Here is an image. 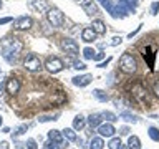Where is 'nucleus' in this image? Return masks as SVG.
<instances>
[{
    "mask_svg": "<svg viewBox=\"0 0 159 149\" xmlns=\"http://www.w3.org/2000/svg\"><path fill=\"white\" fill-rule=\"evenodd\" d=\"M22 50H23L22 40H18V38H5L3 40V52H5L3 55H5V58H7L10 63L15 61V60L12 58V55H13V56H17Z\"/></svg>",
    "mask_w": 159,
    "mask_h": 149,
    "instance_id": "nucleus-1",
    "label": "nucleus"
},
{
    "mask_svg": "<svg viewBox=\"0 0 159 149\" xmlns=\"http://www.w3.org/2000/svg\"><path fill=\"white\" fill-rule=\"evenodd\" d=\"M119 70H121L123 73H126V74H133L134 71H136L138 63H136V60H134L133 55L124 53L123 56L119 58Z\"/></svg>",
    "mask_w": 159,
    "mask_h": 149,
    "instance_id": "nucleus-2",
    "label": "nucleus"
},
{
    "mask_svg": "<svg viewBox=\"0 0 159 149\" xmlns=\"http://www.w3.org/2000/svg\"><path fill=\"white\" fill-rule=\"evenodd\" d=\"M47 20L52 27H61L65 22V15L60 8H48L47 10Z\"/></svg>",
    "mask_w": 159,
    "mask_h": 149,
    "instance_id": "nucleus-3",
    "label": "nucleus"
},
{
    "mask_svg": "<svg viewBox=\"0 0 159 149\" xmlns=\"http://www.w3.org/2000/svg\"><path fill=\"white\" fill-rule=\"evenodd\" d=\"M23 66H25V70H27V71H32V73H35V71H38V70L42 68L43 65H42V60H40V58L37 56V55L30 53L28 56L25 58Z\"/></svg>",
    "mask_w": 159,
    "mask_h": 149,
    "instance_id": "nucleus-4",
    "label": "nucleus"
},
{
    "mask_svg": "<svg viewBox=\"0 0 159 149\" xmlns=\"http://www.w3.org/2000/svg\"><path fill=\"white\" fill-rule=\"evenodd\" d=\"M45 68H47L50 73H60L65 68V63L58 56H50L47 60V63H45Z\"/></svg>",
    "mask_w": 159,
    "mask_h": 149,
    "instance_id": "nucleus-5",
    "label": "nucleus"
},
{
    "mask_svg": "<svg viewBox=\"0 0 159 149\" xmlns=\"http://www.w3.org/2000/svg\"><path fill=\"white\" fill-rule=\"evenodd\" d=\"M60 45H61V48L68 55H71V56H76V55L80 53V47H78V43L75 42L73 38H63Z\"/></svg>",
    "mask_w": 159,
    "mask_h": 149,
    "instance_id": "nucleus-6",
    "label": "nucleus"
},
{
    "mask_svg": "<svg viewBox=\"0 0 159 149\" xmlns=\"http://www.w3.org/2000/svg\"><path fill=\"white\" fill-rule=\"evenodd\" d=\"M81 7H83L84 12H86V15H89V17H94V15L99 13V7L96 5L94 0H81Z\"/></svg>",
    "mask_w": 159,
    "mask_h": 149,
    "instance_id": "nucleus-7",
    "label": "nucleus"
},
{
    "mask_svg": "<svg viewBox=\"0 0 159 149\" xmlns=\"http://www.w3.org/2000/svg\"><path fill=\"white\" fill-rule=\"evenodd\" d=\"M98 133L101 134V136H106V138H111L114 133H116V129L111 123H101L98 126Z\"/></svg>",
    "mask_w": 159,
    "mask_h": 149,
    "instance_id": "nucleus-8",
    "label": "nucleus"
},
{
    "mask_svg": "<svg viewBox=\"0 0 159 149\" xmlns=\"http://www.w3.org/2000/svg\"><path fill=\"white\" fill-rule=\"evenodd\" d=\"M32 23H33V20L30 17H18L15 20V28L17 30H28V28H32Z\"/></svg>",
    "mask_w": 159,
    "mask_h": 149,
    "instance_id": "nucleus-9",
    "label": "nucleus"
},
{
    "mask_svg": "<svg viewBox=\"0 0 159 149\" xmlns=\"http://www.w3.org/2000/svg\"><path fill=\"white\" fill-rule=\"evenodd\" d=\"M91 79H93L91 74H81V76H75L73 78V84L75 86L83 88V86H88V84L91 83Z\"/></svg>",
    "mask_w": 159,
    "mask_h": 149,
    "instance_id": "nucleus-10",
    "label": "nucleus"
},
{
    "mask_svg": "<svg viewBox=\"0 0 159 149\" xmlns=\"http://www.w3.org/2000/svg\"><path fill=\"white\" fill-rule=\"evenodd\" d=\"M81 40H83V42H86V43L94 42V40H96V32H94L91 27L83 28V32H81Z\"/></svg>",
    "mask_w": 159,
    "mask_h": 149,
    "instance_id": "nucleus-11",
    "label": "nucleus"
},
{
    "mask_svg": "<svg viewBox=\"0 0 159 149\" xmlns=\"http://www.w3.org/2000/svg\"><path fill=\"white\" fill-rule=\"evenodd\" d=\"M5 86H7V93H10V94H17L20 91V81L17 78H10Z\"/></svg>",
    "mask_w": 159,
    "mask_h": 149,
    "instance_id": "nucleus-12",
    "label": "nucleus"
},
{
    "mask_svg": "<svg viewBox=\"0 0 159 149\" xmlns=\"http://www.w3.org/2000/svg\"><path fill=\"white\" fill-rule=\"evenodd\" d=\"M91 28L96 32V35H104L106 33V25H104V22H101V20H93Z\"/></svg>",
    "mask_w": 159,
    "mask_h": 149,
    "instance_id": "nucleus-13",
    "label": "nucleus"
},
{
    "mask_svg": "<svg viewBox=\"0 0 159 149\" xmlns=\"http://www.w3.org/2000/svg\"><path fill=\"white\" fill-rule=\"evenodd\" d=\"M30 5H32V8H35L37 12H45V10H48L47 0H30Z\"/></svg>",
    "mask_w": 159,
    "mask_h": 149,
    "instance_id": "nucleus-14",
    "label": "nucleus"
},
{
    "mask_svg": "<svg viewBox=\"0 0 159 149\" xmlns=\"http://www.w3.org/2000/svg\"><path fill=\"white\" fill-rule=\"evenodd\" d=\"M48 138H50V141H53V142H58V144L63 142V134L60 131H57V129L48 131Z\"/></svg>",
    "mask_w": 159,
    "mask_h": 149,
    "instance_id": "nucleus-15",
    "label": "nucleus"
},
{
    "mask_svg": "<svg viewBox=\"0 0 159 149\" xmlns=\"http://www.w3.org/2000/svg\"><path fill=\"white\" fill-rule=\"evenodd\" d=\"M131 91H133V94H134V96H136V98H139V99H143L144 96H146V89H144V88L141 86V84H134Z\"/></svg>",
    "mask_w": 159,
    "mask_h": 149,
    "instance_id": "nucleus-16",
    "label": "nucleus"
},
{
    "mask_svg": "<svg viewBox=\"0 0 159 149\" xmlns=\"http://www.w3.org/2000/svg\"><path fill=\"white\" fill-rule=\"evenodd\" d=\"M101 118H103L101 114H91V116L88 118V124L91 128H98L99 124H101Z\"/></svg>",
    "mask_w": 159,
    "mask_h": 149,
    "instance_id": "nucleus-17",
    "label": "nucleus"
},
{
    "mask_svg": "<svg viewBox=\"0 0 159 149\" xmlns=\"http://www.w3.org/2000/svg\"><path fill=\"white\" fill-rule=\"evenodd\" d=\"M128 147L129 149H141V141L138 136H131L128 139Z\"/></svg>",
    "mask_w": 159,
    "mask_h": 149,
    "instance_id": "nucleus-18",
    "label": "nucleus"
},
{
    "mask_svg": "<svg viewBox=\"0 0 159 149\" xmlns=\"http://www.w3.org/2000/svg\"><path fill=\"white\" fill-rule=\"evenodd\" d=\"M84 124H86V121H84V118L81 116V114L73 119V129H76V131H78V129H83Z\"/></svg>",
    "mask_w": 159,
    "mask_h": 149,
    "instance_id": "nucleus-19",
    "label": "nucleus"
},
{
    "mask_svg": "<svg viewBox=\"0 0 159 149\" xmlns=\"http://www.w3.org/2000/svg\"><path fill=\"white\" fill-rule=\"evenodd\" d=\"M151 52H152L151 48H144V50H143V56H144V60L148 58V65L152 68V63H154V53H151Z\"/></svg>",
    "mask_w": 159,
    "mask_h": 149,
    "instance_id": "nucleus-20",
    "label": "nucleus"
},
{
    "mask_svg": "<svg viewBox=\"0 0 159 149\" xmlns=\"http://www.w3.org/2000/svg\"><path fill=\"white\" fill-rule=\"evenodd\" d=\"M103 146H104V142L101 138H93L91 142H89V149H103Z\"/></svg>",
    "mask_w": 159,
    "mask_h": 149,
    "instance_id": "nucleus-21",
    "label": "nucleus"
},
{
    "mask_svg": "<svg viewBox=\"0 0 159 149\" xmlns=\"http://www.w3.org/2000/svg\"><path fill=\"white\" fill-rule=\"evenodd\" d=\"M63 138H66L68 141H76V133H75V129H65Z\"/></svg>",
    "mask_w": 159,
    "mask_h": 149,
    "instance_id": "nucleus-22",
    "label": "nucleus"
},
{
    "mask_svg": "<svg viewBox=\"0 0 159 149\" xmlns=\"http://www.w3.org/2000/svg\"><path fill=\"white\" fill-rule=\"evenodd\" d=\"M93 96L96 98V99H99V101H106L108 99V94L103 91V89H94L93 91Z\"/></svg>",
    "mask_w": 159,
    "mask_h": 149,
    "instance_id": "nucleus-23",
    "label": "nucleus"
},
{
    "mask_svg": "<svg viewBox=\"0 0 159 149\" xmlns=\"http://www.w3.org/2000/svg\"><path fill=\"white\" fill-rule=\"evenodd\" d=\"M121 146L123 144H121V139L119 138H113L111 141H109V144H108L109 149H121Z\"/></svg>",
    "mask_w": 159,
    "mask_h": 149,
    "instance_id": "nucleus-24",
    "label": "nucleus"
},
{
    "mask_svg": "<svg viewBox=\"0 0 159 149\" xmlns=\"http://www.w3.org/2000/svg\"><path fill=\"white\" fill-rule=\"evenodd\" d=\"M149 138H151L152 141H159V129L154 128V126L149 128Z\"/></svg>",
    "mask_w": 159,
    "mask_h": 149,
    "instance_id": "nucleus-25",
    "label": "nucleus"
},
{
    "mask_svg": "<svg viewBox=\"0 0 159 149\" xmlns=\"http://www.w3.org/2000/svg\"><path fill=\"white\" fill-rule=\"evenodd\" d=\"M94 53H96V52H94L93 48H89V47H86V48L83 50V56L86 58V60H93L94 58Z\"/></svg>",
    "mask_w": 159,
    "mask_h": 149,
    "instance_id": "nucleus-26",
    "label": "nucleus"
},
{
    "mask_svg": "<svg viewBox=\"0 0 159 149\" xmlns=\"http://www.w3.org/2000/svg\"><path fill=\"white\" fill-rule=\"evenodd\" d=\"M121 118H123V119H126V121H133V123H136V121H138V116H133V114H128V113H123V114H121Z\"/></svg>",
    "mask_w": 159,
    "mask_h": 149,
    "instance_id": "nucleus-27",
    "label": "nucleus"
},
{
    "mask_svg": "<svg viewBox=\"0 0 159 149\" xmlns=\"http://www.w3.org/2000/svg\"><path fill=\"white\" fill-rule=\"evenodd\" d=\"M27 129H28V126H27V124H22V126H18L17 129H15V134H17V136H20V134H23L25 131H27Z\"/></svg>",
    "mask_w": 159,
    "mask_h": 149,
    "instance_id": "nucleus-28",
    "label": "nucleus"
},
{
    "mask_svg": "<svg viewBox=\"0 0 159 149\" xmlns=\"http://www.w3.org/2000/svg\"><path fill=\"white\" fill-rule=\"evenodd\" d=\"M101 116H103L104 119H108V121H114V119H116V116H114L113 113H109V111H104Z\"/></svg>",
    "mask_w": 159,
    "mask_h": 149,
    "instance_id": "nucleus-29",
    "label": "nucleus"
},
{
    "mask_svg": "<svg viewBox=\"0 0 159 149\" xmlns=\"http://www.w3.org/2000/svg\"><path fill=\"white\" fill-rule=\"evenodd\" d=\"M73 68H75V70H80V71H83V70L86 68V65H84L83 61H75V65H73Z\"/></svg>",
    "mask_w": 159,
    "mask_h": 149,
    "instance_id": "nucleus-30",
    "label": "nucleus"
},
{
    "mask_svg": "<svg viewBox=\"0 0 159 149\" xmlns=\"http://www.w3.org/2000/svg\"><path fill=\"white\" fill-rule=\"evenodd\" d=\"M47 149H61V146H60L58 142H53V141H50L47 144Z\"/></svg>",
    "mask_w": 159,
    "mask_h": 149,
    "instance_id": "nucleus-31",
    "label": "nucleus"
},
{
    "mask_svg": "<svg viewBox=\"0 0 159 149\" xmlns=\"http://www.w3.org/2000/svg\"><path fill=\"white\" fill-rule=\"evenodd\" d=\"M27 146H28V149H38V147H37V141H35V139H28V141H27Z\"/></svg>",
    "mask_w": 159,
    "mask_h": 149,
    "instance_id": "nucleus-32",
    "label": "nucleus"
},
{
    "mask_svg": "<svg viewBox=\"0 0 159 149\" xmlns=\"http://www.w3.org/2000/svg\"><path fill=\"white\" fill-rule=\"evenodd\" d=\"M157 10H159V2H154V3L151 5V15H156Z\"/></svg>",
    "mask_w": 159,
    "mask_h": 149,
    "instance_id": "nucleus-33",
    "label": "nucleus"
},
{
    "mask_svg": "<svg viewBox=\"0 0 159 149\" xmlns=\"http://www.w3.org/2000/svg\"><path fill=\"white\" fill-rule=\"evenodd\" d=\"M121 42H123V38H121V37H114V38L111 40V45H113V47H116V45H119Z\"/></svg>",
    "mask_w": 159,
    "mask_h": 149,
    "instance_id": "nucleus-34",
    "label": "nucleus"
},
{
    "mask_svg": "<svg viewBox=\"0 0 159 149\" xmlns=\"http://www.w3.org/2000/svg\"><path fill=\"white\" fill-rule=\"evenodd\" d=\"M152 89H154V94H156V96H159V79L156 83H154V86H152Z\"/></svg>",
    "mask_w": 159,
    "mask_h": 149,
    "instance_id": "nucleus-35",
    "label": "nucleus"
},
{
    "mask_svg": "<svg viewBox=\"0 0 159 149\" xmlns=\"http://www.w3.org/2000/svg\"><path fill=\"white\" fill-rule=\"evenodd\" d=\"M8 22H12V17H3V18H0V25H5V23H8Z\"/></svg>",
    "mask_w": 159,
    "mask_h": 149,
    "instance_id": "nucleus-36",
    "label": "nucleus"
},
{
    "mask_svg": "<svg viewBox=\"0 0 159 149\" xmlns=\"http://www.w3.org/2000/svg\"><path fill=\"white\" fill-rule=\"evenodd\" d=\"M109 61H111V58H106V61H103V63H98V68H104V66H106V65H108Z\"/></svg>",
    "mask_w": 159,
    "mask_h": 149,
    "instance_id": "nucleus-37",
    "label": "nucleus"
},
{
    "mask_svg": "<svg viewBox=\"0 0 159 149\" xmlns=\"http://www.w3.org/2000/svg\"><path fill=\"white\" fill-rule=\"evenodd\" d=\"M0 149H8V142L2 141V142H0Z\"/></svg>",
    "mask_w": 159,
    "mask_h": 149,
    "instance_id": "nucleus-38",
    "label": "nucleus"
},
{
    "mask_svg": "<svg viewBox=\"0 0 159 149\" xmlns=\"http://www.w3.org/2000/svg\"><path fill=\"white\" fill-rule=\"evenodd\" d=\"M121 134H129V129L128 128H123L121 129Z\"/></svg>",
    "mask_w": 159,
    "mask_h": 149,
    "instance_id": "nucleus-39",
    "label": "nucleus"
},
{
    "mask_svg": "<svg viewBox=\"0 0 159 149\" xmlns=\"http://www.w3.org/2000/svg\"><path fill=\"white\" fill-rule=\"evenodd\" d=\"M0 126H2V118H0Z\"/></svg>",
    "mask_w": 159,
    "mask_h": 149,
    "instance_id": "nucleus-40",
    "label": "nucleus"
},
{
    "mask_svg": "<svg viewBox=\"0 0 159 149\" xmlns=\"http://www.w3.org/2000/svg\"><path fill=\"white\" fill-rule=\"evenodd\" d=\"M0 8H2V2H0Z\"/></svg>",
    "mask_w": 159,
    "mask_h": 149,
    "instance_id": "nucleus-41",
    "label": "nucleus"
},
{
    "mask_svg": "<svg viewBox=\"0 0 159 149\" xmlns=\"http://www.w3.org/2000/svg\"><path fill=\"white\" fill-rule=\"evenodd\" d=\"M78 2H81V0H78Z\"/></svg>",
    "mask_w": 159,
    "mask_h": 149,
    "instance_id": "nucleus-42",
    "label": "nucleus"
},
{
    "mask_svg": "<svg viewBox=\"0 0 159 149\" xmlns=\"http://www.w3.org/2000/svg\"><path fill=\"white\" fill-rule=\"evenodd\" d=\"M121 149H124V147H121Z\"/></svg>",
    "mask_w": 159,
    "mask_h": 149,
    "instance_id": "nucleus-43",
    "label": "nucleus"
},
{
    "mask_svg": "<svg viewBox=\"0 0 159 149\" xmlns=\"http://www.w3.org/2000/svg\"><path fill=\"white\" fill-rule=\"evenodd\" d=\"M0 71H2V70H0Z\"/></svg>",
    "mask_w": 159,
    "mask_h": 149,
    "instance_id": "nucleus-44",
    "label": "nucleus"
},
{
    "mask_svg": "<svg viewBox=\"0 0 159 149\" xmlns=\"http://www.w3.org/2000/svg\"><path fill=\"white\" fill-rule=\"evenodd\" d=\"M101 2H103V0H101Z\"/></svg>",
    "mask_w": 159,
    "mask_h": 149,
    "instance_id": "nucleus-45",
    "label": "nucleus"
}]
</instances>
